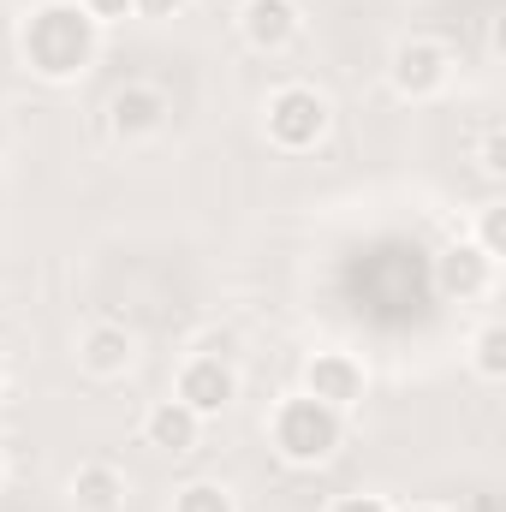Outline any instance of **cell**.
I'll use <instances>...</instances> for the list:
<instances>
[{
  "instance_id": "obj_1",
  "label": "cell",
  "mask_w": 506,
  "mask_h": 512,
  "mask_svg": "<svg viewBox=\"0 0 506 512\" xmlns=\"http://www.w3.org/2000/svg\"><path fill=\"white\" fill-rule=\"evenodd\" d=\"M24 48H30L36 72H48V78L78 72L90 60V12H78V6H42L30 18V30H24Z\"/></svg>"
},
{
  "instance_id": "obj_2",
  "label": "cell",
  "mask_w": 506,
  "mask_h": 512,
  "mask_svg": "<svg viewBox=\"0 0 506 512\" xmlns=\"http://www.w3.org/2000/svg\"><path fill=\"white\" fill-rule=\"evenodd\" d=\"M274 441H280V453L298 459V465L328 459V453L340 447V417H334V405H322V399H286V405H280V423H274Z\"/></svg>"
},
{
  "instance_id": "obj_3",
  "label": "cell",
  "mask_w": 506,
  "mask_h": 512,
  "mask_svg": "<svg viewBox=\"0 0 506 512\" xmlns=\"http://www.w3.org/2000/svg\"><path fill=\"white\" fill-rule=\"evenodd\" d=\"M322 126H328V102H322L316 90H280V96L268 102V131H274V143H286V149L316 143Z\"/></svg>"
},
{
  "instance_id": "obj_4",
  "label": "cell",
  "mask_w": 506,
  "mask_h": 512,
  "mask_svg": "<svg viewBox=\"0 0 506 512\" xmlns=\"http://www.w3.org/2000/svg\"><path fill=\"white\" fill-rule=\"evenodd\" d=\"M227 399H233V370H227L221 358L185 364V376H179V405H191V411L203 417V411H221Z\"/></svg>"
},
{
  "instance_id": "obj_5",
  "label": "cell",
  "mask_w": 506,
  "mask_h": 512,
  "mask_svg": "<svg viewBox=\"0 0 506 512\" xmlns=\"http://www.w3.org/2000/svg\"><path fill=\"white\" fill-rule=\"evenodd\" d=\"M441 78H447V54H441L435 42H405V48L393 54V84H399L405 96H429Z\"/></svg>"
},
{
  "instance_id": "obj_6",
  "label": "cell",
  "mask_w": 506,
  "mask_h": 512,
  "mask_svg": "<svg viewBox=\"0 0 506 512\" xmlns=\"http://www.w3.org/2000/svg\"><path fill=\"white\" fill-rule=\"evenodd\" d=\"M358 393H364V376H358L352 358L322 352V358L310 364V399H322V405H346V399H358Z\"/></svg>"
},
{
  "instance_id": "obj_7",
  "label": "cell",
  "mask_w": 506,
  "mask_h": 512,
  "mask_svg": "<svg viewBox=\"0 0 506 512\" xmlns=\"http://www.w3.org/2000/svg\"><path fill=\"white\" fill-rule=\"evenodd\" d=\"M292 30H298L292 0H251V6H245V36H251L256 48H286Z\"/></svg>"
},
{
  "instance_id": "obj_8",
  "label": "cell",
  "mask_w": 506,
  "mask_h": 512,
  "mask_svg": "<svg viewBox=\"0 0 506 512\" xmlns=\"http://www.w3.org/2000/svg\"><path fill=\"white\" fill-rule=\"evenodd\" d=\"M489 262H495V256L477 251V245H453V251L441 256V286L459 292V298H471V292L489 286Z\"/></svg>"
},
{
  "instance_id": "obj_9",
  "label": "cell",
  "mask_w": 506,
  "mask_h": 512,
  "mask_svg": "<svg viewBox=\"0 0 506 512\" xmlns=\"http://www.w3.org/2000/svg\"><path fill=\"white\" fill-rule=\"evenodd\" d=\"M149 441H155V447H167V453H191V447H197V411H191V405H179V399H173V405H161V411L149 417Z\"/></svg>"
},
{
  "instance_id": "obj_10",
  "label": "cell",
  "mask_w": 506,
  "mask_h": 512,
  "mask_svg": "<svg viewBox=\"0 0 506 512\" xmlns=\"http://www.w3.org/2000/svg\"><path fill=\"white\" fill-rule=\"evenodd\" d=\"M84 364H90L96 376H114V370H126V364H131L126 328H96V334L84 340Z\"/></svg>"
},
{
  "instance_id": "obj_11",
  "label": "cell",
  "mask_w": 506,
  "mask_h": 512,
  "mask_svg": "<svg viewBox=\"0 0 506 512\" xmlns=\"http://www.w3.org/2000/svg\"><path fill=\"white\" fill-rule=\"evenodd\" d=\"M114 126L120 131L161 126V96H155V90H126V96H114Z\"/></svg>"
},
{
  "instance_id": "obj_12",
  "label": "cell",
  "mask_w": 506,
  "mask_h": 512,
  "mask_svg": "<svg viewBox=\"0 0 506 512\" xmlns=\"http://www.w3.org/2000/svg\"><path fill=\"white\" fill-rule=\"evenodd\" d=\"M78 495H84L90 507H114V471H102V465L78 471Z\"/></svg>"
},
{
  "instance_id": "obj_13",
  "label": "cell",
  "mask_w": 506,
  "mask_h": 512,
  "mask_svg": "<svg viewBox=\"0 0 506 512\" xmlns=\"http://www.w3.org/2000/svg\"><path fill=\"white\" fill-rule=\"evenodd\" d=\"M477 364H483V376H501L506 370V334L501 328H483V340H477Z\"/></svg>"
},
{
  "instance_id": "obj_14",
  "label": "cell",
  "mask_w": 506,
  "mask_h": 512,
  "mask_svg": "<svg viewBox=\"0 0 506 512\" xmlns=\"http://www.w3.org/2000/svg\"><path fill=\"white\" fill-rule=\"evenodd\" d=\"M179 512H233V501H227L221 489L197 483V489H185V495H179Z\"/></svg>"
},
{
  "instance_id": "obj_15",
  "label": "cell",
  "mask_w": 506,
  "mask_h": 512,
  "mask_svg": "<svg viewBox=\"0 0 506 512\" xmlns=\"http://www.w3.org/2000/svg\"><path fill=\"white\" fill-rule=\"evenodd\" d=\"M131 0H90V18H126Z\"/></svg>"
},
{
  "instance_id": "obj_16",
  "label": "cell",
  "mask_w": 506,
  "mask_h": 512,
  "mask_svg": "<svg viewBox=\"0 0 506 512\" xmlns=\"http://www.w3.org/2000/svg\"><path fill=\"white\" fill-rule=\"evenodd\" d=\"M131 6H143V12H149V18H167V12H179V6H185V0H131Z\"/></svg>"
},
{
  "instance_id": "obj_17",
  "label": "cell",
  "mask_w": 506,
  "mask_h": 512,
  "mask_svg": "<svg viewBox=\"0 0 506 512\" xmlns=\"http://www.w3.org/2000/svg\"><path fill=\"white\" fill-rule=\"evenodd\" d=\"M334 512H387L381 501H370V495H352V501H340Z\"/></svg>"
}]
</instances>
